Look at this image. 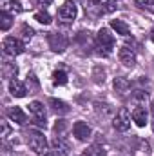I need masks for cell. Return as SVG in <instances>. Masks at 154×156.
<instances>
[{
  "label": "cell",
  "instance_id": "6da1fadb",
  "mask_svg": "<svg viewBox=\"0 0 154 156\" xmlns=\"http://www.w3.org/2000/svg\"><path fill=\"white\" fill-rule=\"evenodd\" d=\"M85 13L91 15H109L116 11V0H83Z\"/></svg>",
  "mask_w": 154,
  "mask_h": 156
},
{
  "label": "cell",
  "instance_id": "7a4b0ae2",
  "mask_svg": "<svg viewBox=\"0 0 154 156\" xmlns=\"http://www.w3.org/2000/svg\"><path fill=\"white\" fill-rule=\"evenodd\" d=\"M27 145L37 154H45V151H47V140L38 131H29L27 133Z\"/></svg>",
  "mask_w": 154,
  "mask_h": 156
},
{
  "label": "cell",
  "instance_id": "3957f363",
  "mask_svg": "<svg viewBox=\"0 0 154 156\" xmlns=\"http://www.w3.org/2000/svg\"><path fill=\"white\" fill-rule=\"evenodd\" d=\"M96 47L102 55H109L114 49V37L109 33V29H100L96 35Z\"/></svg>",
  "mask_w": 154,
  "mask_h": 156
},
{
  "label": "cell",
  "instance_id": "277c9868",
  "mask_svg": "<svg viewBox=\"0 0 154 156\" xmlns=\"http://www.w3.org/2000/svg\"><path fill=\"white\" fill-rule=\"evenodd\" d=\"M131 118H132V113H129V109H127V107H121V109L116 113L114 120H113L114 129H116V131L125 133V131L131 127Z\"/></svg>",
  "mask_w": 154,
  "mask_h": 156
},
{
  "label": "cell",
  "instance_id": "5b68a950",
  "mask_svg": "<svg viewBox=\"0 0 154 156\" xmlns=\"http://www.w3.org/2000/svg\"><path fill=\"white\" fill-rule=\"evenodd\" d=\"M2 49L7 56H18V55L24 53V44L15 37H7L2 44Z\"/></svg>",
  "mask_w": 154,
  "mask_h": 156
},
{
  "label": "cell",
  "instance_id": "8992f818",
  "mask_svg": "<svg viewBox=\"0 0 154 156\" xmlns=\"http://www.w3.org/2000/svg\"><path fill=\"white\" fill-rule=\"evenodd\" d=\"M76 4L73 2V0H67V2H64L62 5H60V9H58V16L62 18V20H65V22H71V20H75L76 18Z\"/></svg>",
  "mask_w": 154,
  "mask_h": 156
},
{
  "label": "cell",
  "instance_id": "52a82bcc",
  "mask_svg": "<svg viewBox=\"0 0 154 156\" xmlns=\"http://www.w3.org/2000/svg\"><path fill=\"white\" fill-rule=\"evenodd\" d=\"M49 45H51V49L53 51H56V53H64L65 49H67V38L64 37V35H60V33H49Z\"/></svg>",
  "mask_w": 154,
  "mask_h": 156
},
{
  "label": "cell",
  "instance_id": "ba28073f",
  "mask_svg": "<svg viewBox=\"0 0 154 156\" xmlns=\"http://www.w3.org/2000/svg\"><path fill=\"white\" fill-rule=\"evenodd\" d=\"M29 113L33 115L37 125L45 127V109H44V104H40V102H31V104H29Z\"/></svg>",
  "mask_w": 154,
  "mask_h": 156
},
{
  "label": "cell",
  "instance_id": "9c48e42d",
  "mask_svg": "<svg viewBox=\"0 0 154 156\" xmlns=\"http://www.w3.org/2000/svg\"><path fill=\"white\" fill-rule=\"evenodd\" d=\"M118 58H120V62L125 66V67H134L136 66V53L132 51V49H129V47H120V51H118Z\"/></svg>",
  "mask_w": 154,
  "mask_h": 156
},
{
  "label": "cell",
  "instance_id": "30bf717a",
  "mask_svg": "<svg viewBox=\"0 0 154 156\" xmlns=\"http://www.w3.org/2000/svg\"><path fill=\"white\" fill-rule=\"evenodd\" d=\"M73 134L76 136V140L85 142V140L91 136V127H89L85 122H76V123L73 125Z\"/></svg>",
  "mask_w": 154,
  "mask_h": 156
},
{
  "label": "cell",
  "instance_id": "8fae6325",
  "mask_svg": "<svg viewBox=\"0 0 154 156\" xmlns=\"http://www.w3.org/2000/svg\"><path fill=\"white\" fill-rule=\"evenodd\" d=\"M53 147H54V151H56V154L58 156H67L69 154V144L64 140L62 134H56V136H54V140H53Z\"/></svg>",
  "mask_w": 154,
  "mask_h": 156
},
{
  "label": "cell",
  "instance_id": "7c38bea8",
  "mask_svg": "<svg viewBox=\"0 0 154 156\" xmlns=\"http://www.w3.org/2000/svg\"><path fill=\"white\" fill-rule=\"evenodd\" d=\"M7 116H9L11 122H15V123H18V125H24L26 120H27V118H26V113H24L20 107H16V105L7 109Z\"/></svg>",
  "mask_w": 154,
  "mask_h": 156
},
{
  "label": "cell",
  "instance_id": "4fadbf2b",
  "mask_svg": "<svg viewBox=\"0 0 154 156\" xmlns=\"http://www.w3.org/2000/svg\"><path fill=\"white\" fill-rule=\"evenodd\" d=\"M9 93H11L13 96H16V98H22V96H26L27 89H26V85H24L22 82L11 80V82H9Z\"/></svg>",
  "mask_w": 154,
  "mask_h": 156
},
{
  "label": "cell",
  "instance_id": "5bb4252c",
  "mask_svg": "<svg viewBox=\"0 0 154 156\" xmlns=\"http://www.w3.org/2000/svg\"><path fill=\"white\" fill-rule=\"evenodd\" d=\"M0 7L5 13H22V9H24L20 5V2H16V0H0Z\"/></svg>",
  "mask_w": 154,
  "mask_h": 156
},
{
  "label": "cell",
  "instance_id": "9a60e30c",
  "mask_svg": "<svg viewBox=\"0 0 154 156\" xmlns=\"http://www.w3.org/2000/svg\"><path fill=\"white\" fill-rule=\"evenodd\" d=\"M132 122L138 125V127H145L147 125V111L143 107H136L132 111Z\"/></svg>",
  "mask_w": 154,
  "mask_h": 156
},
{
  "label": "cell",
  "instance_id": "2e32d148",
  "mask_svg": "<svg viewBox=\"0 0 154 156\" xmlns=\"http://www.w3.org/2000/svg\"><path fill=\"white\" fill-rule=\"evenodd\" d=\"M111 27L114 29L118 35H123V37H129L131 35V27L123 20H111Z\"/></svg>",
  "mask_w": 154,
  "mask_h": 156
},
{
  "label": "cell",
  "instance_id": "e0dca14e",
  "mask_svg": "<svg viewBox=\"0 0 154 156\" xmlns=\"http://www.w3.org/2000/svg\"><path fill=\"white\" fill-rule=\"evenodd\" d=\"M49 105L53 107V111H54L56 115H65V113L69 111L67 104L62 102V100H54V98H51V100H49Z\"/></svg>",
  "mask_w": 154,
  "mask_h": 156
},
{
  "label": "cell",
  "instance_id": "ac0fdd59",
  "mask_svg": "<svg viewBox=\"0 0 154 156\" xmlns=\"http://www.w3.org/2000/svg\"><path fill=\"white\" fill-rule=\"evenodd\" d=\"M114 89H116V93L125 94V93H129V91H131V83H129V80H127V78H116V80H114Z\"/></svg>",
  "mask_w": 154,
  "mask_h": 156
},
{
  "label": "cell",
  "instance_id": "d6986e66",
  "mask_svg": "<svg viewBox=\"0 0 154 156\" xmlns=\"http://www.w3.org/2000/svg\"><path fill=\"white\" fill-rule=\"evenodd\" d=\"M82 156H105V151H103V147H102V145L93 144L91 147H87V149L83 151V154H82Z\"/></svg>",
  "mask_w": 154,
  "mask_h": 156
},
{
  "label": "cell",
  "instance_id": "ffe728a7",
  "mask_svg": "<svg viewBox=\"0 0 154 156\" xmlns=\"http://www.w3.org/2000/svg\"><path fill=\"white\" fill-rule=\"evenodd\" d=\"M53 83H54V85H65V83H67V75H65V71H54V73H53Z\"/></svg>",
  "mask_w": 154,
  "mask_h": 156
},
{
  "label": "cell",
  "instance_id": "44dd1931",
  "mask_svg": "<svg viewBox=\"0 0 154 156\" xmlns=\"http://www.w3.org/2000/svg\"><path fill=\"white\" fill-rule=\"evenodd\" d=\"M16 73H18V69H16L15 64H9V62L4 64V76L5 78H15L16 76Z\"/></svg>",
  "mask_w": 154,
  "mask_h": 156
},
{
  "label": "cell",
  "instance_id": "7402d4cb",
  "mask_svg": "<svg viewBox=\"0 0 154 156\" xmlns=\"http://www.w3.org/2000/svg\"><path fill=\"white\" fill-rule=\"evenodd\" d=\"M132 102H136L138 107H142L140 104H145V102H147V93H143V91H134V93H132Z\"/></svg>",
  "mask_w": 154,
  "mask_h": 156
},
{
  "label": "cell",
  "instance_id": "603a6c76",
  "mask_svg": "<svg viewBox=\"0 0 154 156\" xmlns=\"http://www.w3.org/2000/svg\"><path fill=\"white\" fill-rule=\"evenodd\" d=\"M35 20H38L40 24H44V26L51 24V16H49V13H47V11H40V13H35Z\"/></svg>",
  "mask_w": 154,
  "mask_h": 156
},
{
  "label": "cell",
  "instance_id": "cb8c5ba5",
  "mask_svg": "<svg viewBox=\"0 0 154 156\" xmlns=\"http://www.w3.org/2000/svg\"><path fill=\"white\" fill-rule=\"evenodd\" d=\"M0 20H2V31H7V29L11 27V15H9V13H5V11H2Z\"/></svg>",
  "mask_w": 154,
  "mask_h": 156
},
{
  "label": "cell",
  "instance_id": "d4e9b609",
  "mask_svg": "<svg viewBox=\"0 0 154 156\" xmlns=\"http://www.w3.org/2000/svg\"><path fill=\"white\" fill-rule=\"evenodd\" d=\"M31 37H33V29L24 24V26H22V38L27 42V40H31Z\"/></svg>",
  "mask_w": 154,
  "mask_h": 156
},
{
  "label": "cell",
  "instance_id": "484cf974",
  "mask_svg": "<svg viewBox=\"0 0 154 156\" xmlns=\"http://www.w3.org/2000/svg\"><path fill=\"white\" fill-rule=\"evenodd\" d=\"M140 7H147V9H154V0H134Z\"/></svg>",
  "mask_w": 154,
  "mask_h": 156
},
{
  "label": "cell",
  "instance_id": "4316f807",
  "mask_svg": "<svg viewBox=\"0 0 154 156\" xmlns=\"http://www.w3.org/2000/svg\"><path fill=\"white\" fill-rule=\"evenodd\" d=\"M51 2L53 0H33V4L38 7H47V5H51Z\"/></svg>",
  "mask_w": 154,
  "mask_h": 156
},
{
  "label": "cell",
  "instance_id": "83f0119b",
  "mask_svg": "<svg viewBox=\"0 0 154 156\" xmlns=\"http://www.w3.org/2000/svg\"><path fill=\"white\" fill-rule=\"evenodd\" d=\"M7 133H9V125L5 122H2V136H7Z\"/></svg>",
  "mask_w": 154,
  "mask_h": 156
},
{
  "label": "cell",
  "instance_id": "f1b7e54d",
  "mask_svg": "<svg viewBox=\"0 0 154 156\" xmlns=\"http://www.w3.org/2000/svg\"><path fill=\"white\" fill-rule=\"evenodd\" d=\"M151 113H152V116H154V100H152V104H151Z\"/></svg>",
  "mask_w": 154,
  "mask_h": 156
},
{
  "label": "cell",
  "instance_id": "f546056e",
  "mask_svg": "<svg viewBox=\"0 0 154 156\" xmlns=\"http://www.w3.org/2000/svg\"><path fill=\"white\" fill-rule=\"evenodd\" d=\"M151 40H152V42H154V29H152V31H151Z\"/></svg>",
  "mask_w": 154,
  "mask_h": 156
},
{
  "label": "cell",
  "instance_id": "4dcf8cb0",
  "mask_svg": "<svg viewBox=\"0 0 154 156\" xmlns=\"http://www.w3.org/2000/svg\"><path fill=\"white\" fill-rule=\"evenodd\" d=\"M42 156H54V154H51V153H45V154H42Z\"/></svg>",
  "mask_w": 154,
  "mask_h": 156
}]
</instances>
